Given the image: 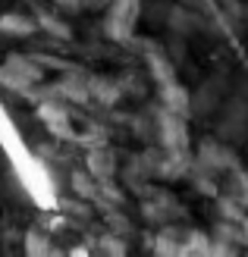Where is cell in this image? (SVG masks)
Masks as SVG:
<instances>
[{
  "instance_id": "6da1fadb",
  "label": "cell",
  "mask_w": 248,
  "mask_h": 257,
  "mask_svg": "<svg viewBox=\"0 0 248 257\" xmlns=\"http://www.w3.org/2000/svg\"><path fill=\"white\" fill-rule=\"evenodd\" d=\"M41 79H44L41 60H32V57H10L4 66H0V85L10 88V91H16V94L35 91Z\"/></svg>"
},
{
  "instance_id": "7a4b0ae2",
  "label": "cell",
  "mask_w": 248,
  "mask_h": 257,
  "mask_svg": "<svg viewBox=\"0 0 248 257\" xmlns=\"http://www.w3.org/2000/svg\"><path fill=\"white\" fill-rule=\"evenodd\" d=\"M38 116L44 119V125L50 128L54 135H60V138H75V132H72V113H69V107L66 104H57V100H44L41 107H38Z\"/></svg>"
},
{
  "instance_id": "3957f363",
  "label": "cell",
  "mask_w": 248,
  "mask_h": 257,
  "mask_svg": "<svg viewBox=\"0 0 248 257\" xmlns=\"http://www.w3.org/2000/svg\"><path fill=\"white\" fill-rule=\"evenodd\" d=\"M138 4L141 0H110V35L113 38H129L138 19Z\"/></svg>"
},
{
  "instance_id": "277c9868",
  "label": "cell",
  "mask_w": 248,
  "mask_h": 257,
  "mask_svg": "<svg viewBox=\"0 0 248 257\" xmlns=\"http://www.w3.org/2000/svg\"><path fill=\"white\" fill-rule=\"evenodd\" d=\"M157 138H160V145L170 154H176V151L186 148V122L179 119V113H173V110L160 113V135Z\"/></svg>"
},
{
  "instance_id": "5b68a950",
  "label": "cell",
  "mask_w": 248,
  "mask_h": 257,
  "mask_svg": "<svg viewBox=\"0 0 248 257\" xmlns=\"http://www.w3.org/2000/svg\"><path fill=\"white\" fill-rule=\"evenodd\" d=\"M57 94H63L66 100H88L91 97V79H85L79 72H69L66 79L57 85Z\"/></svg>"
},
{
  "instance_id": "8992f818",
  "label": "cell",
  "mask_w": 248,
  "mask_h": 257,
  "mask_svg": "<svg viewBox=\"0 0 248 257\" xmlns=\"http://www.w3.org/2000/svg\"><path fill=\"white\" fill-rule=\"evenodd\" d=\"M0 29L13 38H25V35H35V19H29L25 13H7L4 19H0Z\"/></svg>"
},
{
  "instance_id": "52a82bcc",
  "label": "cell",
  "mask_w": 248,
  "mask_h": 257,
  "mask_svg": "<svg viewBox=\"0 0 248 257\" xmlns=\"http://www.w3.org/2000/svg\"><path fill=\"white\" fill-rule=\"evenodd\" d=\"M201 163L207 166V170H229L232 166V154L223 148V145H204L201 148Z\"/></svg>"
},
{
  "instance_id": "ba28073f",
  "label": "cell",
  "mask_w": 248,
  "mask_h": 257,
  "mask_svg": "<svg viewBox=\"0 0 248 257\" xmlns=\"http://www.w3.org/2000/svg\"><path fill=\"white\" fill-rule=\"evenodd\" d=\"M88 166H91V173H95L98 182H104V179L113 173V154H107V151H91Z\"/></svg>"
}]
</instances>
